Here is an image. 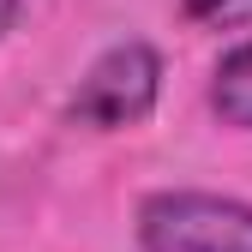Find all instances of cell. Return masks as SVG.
Here are the masks:
<instances>
[{
  "mask_svg": "<svg viewBox=\"0 0 252 252\" xmlns=\"http://www.w3.org/2000/svg\"><path fill=\"white\" fill-rule=\"evenodd\" d=\"M156 96H162V54L138 36H126V42H108L84 66L72 102H66V120L90 126V132H126V126L150 120Z\"/></svg>",
  "mask_w": 252,
  "mask_h": 252,
  "instance_id": "1",
  "label": "cell"
},
{
  "mask_svg": "<svg viewBox=\"0 0 252 252\" xmlns=\"http://www.w3.org/2000/svg\"><path fill=\"white\" fill-rule=\"evenodd\" d=\"M144 252H252V204L228 192L168 186L138 204Z\"/></svg>",
  "mask_w": 252,
  "mask_h": 252,
  "instance_id": "2",
  "label": "cell"
},
{
  "mask_svg": "<svg viewBox=\"0 0 252 252\" xmlns=\"http://www.w3.org/2000/svg\"><path fill=\"white\" fill-rule=\"evenodd\" d=\"M210 108L222 126H234V132H252V42L228 48L222 60H216L210 72Z\"/></svg>",
  "mask_w": 252,
  "mask_h": 252,
  "instance_id": "3",
  "label": "cell"
},
{
  "mask_svg": "<svg viewBox=\"0 0 252 252\" xmlns=\"http://www.w3.org/2000/svg\"><path fill=\"white\" fill-rule=\"evenodd\" d=\"M180 12L198 30H246L252 24V0H180Z\"/></svg>",
  "mask_w": 252,
  "mask_h": 252,
  "instance_id": "4",
  "label": "cell"
},
{
  "mask_svg": "<svg viewBox=\"0 0 252 252\" xmlns=\"http://www.w3.org/2000/svg\"><path fill=\"white\" fill-rule=\"evenodd\" d=\"M18 12H24V0H0V42L12 36V24H18Z\"/></svg>",
  "mask_w": 252,
  "mask_h": 252,
  "instance_id": "5",
  "label": "cell"
}]
</instances>
